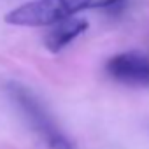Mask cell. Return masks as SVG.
<instances>
[{"label": "cell", "instance_id": "6da1fadb", "mask_svg": "<svg viewBox=\"0 0 149 149\" xmlns=\"http://www.w3.org/2000/svg\"><path fill=\"white\" fill-rule=\"evenodd\" d=\"M119 2L121 0H30L11 9L4 19L13 26H53L83 11L112 7Z\"/></svg>", "mask_w": 149, "mask_h": 149}, {"label": "cell", "instance_id": "7a4b0ae2", "mask_svg": "<svg viewBox=\"0 0 149 149\" xmlns=\"http://www.w3.org/2000/svg\"><path fill=\"white\" fill-rule=\"evenodd\" d=\"M7 95L18 105L21 116L26 119L32 130L40 137V140L49 149H76V144L60 130L53 116L47 112L42 102L33 95V91H30L26 86L19 83H9Z\"/></svg>", "mask_w": 149, "mask_h": 149}, {"label": "cell", "instance_id": "3957f363", "mask_svg": "<svg viewBox=\"0 0 149 149\" xmlns=\"http://www.w3.org/2000/svg\"><path fill=\"white\" fill-rule=\"evenodd\" d=\"M105 72L125 86H149V58L139 51H123L111 56L105 63Z\"/></svg>", "mask_w": 149, "mask_h": 149}, {"label": "cell", "instance_id": "277c9868", "mask_svg": "<svg viewBox=\"0 0 149 149\" xmlns=\"http://www.w3.org/2000/svg\"><path fill=\"white\" fill-rule=\"evenodd\" d=\"M86 30H88V21L84 18H77V16L67 18L51 26V30L44 39V46L51 53H60Z\"/></svg>", "mask_w": 149, "mask_h": 149}]
</instances>
